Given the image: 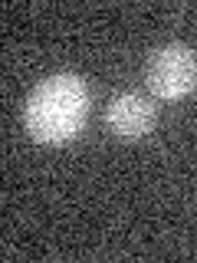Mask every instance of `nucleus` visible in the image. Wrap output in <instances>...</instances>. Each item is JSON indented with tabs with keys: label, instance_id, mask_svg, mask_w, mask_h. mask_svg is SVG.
Wrapping results in <instances>:
<instances>
[{
	"label": "nucleus",
	"instance_id": "nucleus-1",
	"mask_svg": "<svg viewBox=\"0 0 197 263\" xmlns=\"http://www.w3.org/2000/svg\"><path fill=\"white\" fill-rule=\"evenodd\" d=\"M92 92L76 72H53L40 79L23 105V125L40 145H66L86 128Z\"/></svg>",
	"mask_w": 197,
	"mask_h": 263
},
{
	"label": "nucleus",
	"instance_id": "nucleus-2",
	"mask_svg": "<svg viewBox=\"0 0 197 263\" xmlns=\"http://www.w3.org/2000/svg\"><path fill=\"white\" fill-rule=\"evenodd\" d=\"M145 86L161 102H181L197 92V53L187 43H164L145 63Z\"/></svg>",
	"mask_w": 197,
	"mask_h": 263
},
{
	"label": "nucleus",
	"instance_id": "nucleus-3",
	"mask_svg": "<svg viewBox=\"0 0 197 263\" xmlns=\"http://www.w3.org/2000/svg\"><path fill=\"white\" fill-rule=\"evenodd\" d=\"M154 122H158V105L135 89L112 96V102L105 105V125L115 138H125V142L145 138L154 128Z\"/></svg>",
	"mask_w": 197,
	"mask_h": 263
}]
</instances>
